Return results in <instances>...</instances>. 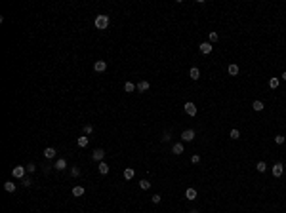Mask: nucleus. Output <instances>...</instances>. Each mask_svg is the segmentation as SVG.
<instances>
[{
  "mask_svg": "<svg viewBox=\"0 0 286 213\" xmlns=\"http://www.w3.org/2000/svg\"><path fill=\"white\" fill-rule=\"evenodd\" d=\"M107 27H109V15H97V17H95V29L105 31Z\"/></svg>",
  "mask_w": 286,
  "mask_h": 213,
  "instance_id": "obj_1",
  "label": "nucleus"
},
{
  "mask_svg": "<svg viewBox=\"0 0 286 213\" xmlns=\"http://www.w3.org/2000/svg\"><path fill=\"white\" fill-rule=\"evenodd\" d=\"M25 167H23V166H15L14 167V170H11V175H14V177L15 179H23V177H25Z\"/></svg>",
  "mask_w": 286,
  "mask_h": 213,
  "instance_id": "obj_2",
  "label": "nucleus"
},
{
  "mask_svg": "<svg viewBox=\"0 0 286 213\" xmlns=\"http://www.w3.org/2000/svg\"><path fill=\"white\" fill-rule=\"evenodd\" d=\"M92 158H94L95 162H103V158H105V150H103V148H95V150L92 152Z\"/></svg>",
  "mask_w": 286,
  "mask_h": 213,
  "instance_id": "obj_3",
  "label": "nucleus"
},
{
  "mask_svg": "<svg viewBox=\"0 0 286 213\" xmlns=\"http://www.w3.org/2000/svg\"><path fill=\"white\" fill-rule=\"evenodd\" d=\"M183 108H185V112H187L189 116H195L196 114V107H195V103H193V101H187L183 105Z\"/></svg>",
  "mask_w": 286,
  "mask_h": 213,
  "instance_id": "obj_4",
  "label": "nucleus"
},
{
  "mask_svg": "<svg viewBox=\"0 0 286 213\" xmlns=\"http://www.w3.org/2000/svg\"><path fill=\"white\" fill-rule=\"evenodd\" d=\"M181 139H183L185 143L193 141V139H195V130H185L183 133H181Z\"/></svg>",
  "mask_w": 286,
  "mask_h": 213,
  "instance_id": "obj_5",
  "label": "nucleus"
},
{
  "mask_svg": "<svg viewBox=\"0 0 286 213\" xmlns=\"http://www.w3.org/2000/svg\"><path fill=\"white\" fill-rule=\"evenodd\" d=\"M94 71L95 72H105L107 71V63L105 61H95L94 63Z\"/></svg>",
  "mask_w": 286,
  "mask_h": 213,
  "instance_id": "obj_6",
  "label": "nucleus"
},
{
  "mask_svg": "<svg viewBox=\"0 0 286 213\" xmlns=\"http://www.w3.org/2000/svg\"><path fill=\"white\" fill-rule=\"evenodd\" d=\"M282 171H284V166L280 162H277L275 166H273V175H275V177H280V175H282Z\"/></svg>",
  "mask_w": 286,
  "mask_h": 213,
  "instance_id": "obj_7",
  "label": "nucleus"
},
{
  "mask_svg": "<svg viewBox=\"0 0 286 213\" xmlns=\"http://www.w3.org/2000/svg\"><path fill=\"white\" fill-rule=\"evenodd\" d=\"M55 170L57 171H63V170H67V160L65 158H57V162H55Z\"/></svg>",
  "mask_w": 286,
  "mask_h": 213,
  "instance_id": "obj_8",
  "label": "nucleus"
},
{
  "mask_svg": "<svg viewBox=\"0 0 286 213\" xmlns=\"http://www.w3.org/2000/svg\"><path fill=\"white\" fill-rule=\"evenodd\" d=\"M199 48H200V51H202V53H212V50H214V46H212L210 42H202Z\"/></svg>",
  "mask_w": 286,
  "mask_h": 213,
  "instance_id": "obj_9",
  "label": "nucleus"
},
{
  "mask_svg": "<svg viewBox=\"0 0 286 213\" xmlns=\"http://www.w3.org/2000/svg\"><path fill=\"white\" fill-rule=\"evenodd\" d=\"M72 196H76V198H80V196H84V187H80V185H76V187H72Z\"/></svg>",
  "mask_w": 286,
  "mask_h": 213,
  "instance_id": "obj_10",
  "label": "nucleus"
},
{
  "mask_svg": "<svg viewBox=\"0 0 286 213\" xmlns=\"http://www.w3.org/2000/svg\"><path fill=\"white\" fill-rule=\"evenodd\" d=\"M122 175H124V179H126V181H132V179H134V175H135V171L132 170V167H126Z\"/></svg>",
  "mask_w": 286,
  "mask_h": 213,
  "instance_id": "obj_11",
  "label": "nucleus"
},
{
  "mask_svg": "<svg viewBox=\"0 0 286 213\" xmlns=\"http://www.w3.org/2000/svg\"><path fill=\"white\" fill-rule=\"evenodd\" d=\"M55 152H57V150H55L54 147H48V148H44V156H46L48 160H50V158H54V156H55Z\"/></svg>",
  "mask_w": 286,
  "mask_h": 213,
  "instance_id": "obj_12",
  "label": "nucleus"
},
{
  "mask_svg": "<svg viewBox=\"0 0 286 213\" xmlns=\"http://www.w3.org/2000/svg\"><path fill=\"white\" fill-rule=\"evenodd\" d=\"M217 40H219V34H217L216 31H210V33H208V42L214 44V42H217Z\"/></svg>",
  "mask_w": 286,
  "mask_h": 213,
  "instance_id": "obj_13",
  "label": "nucleus"
},
{
  "mask_svg": "<svg viewBox=\"0 0 286 213\" xmlns=\"http://www.w3.org/2000/svg\"><path fill=\"white\" fill-rule=\"evenodd\" d=\"M97 171H99L101 175H107V173H109V166H107L105 162H99V166H97Z\"/></svg>",
  "mask_w": 286,
  "mask_h": 213,
  "instance_id": "obj_14",
  "label": "nucleus"
},
{
  "mask_svg": "<svg viewBox=\"0 0 286 213\" xmlns=\"http://www.w3.org/2000/svg\"><path fill=\"white\" fill-rule=\"evenodd\" d=\"M185 198H187V200H195L196 198V190H195V188H187V190H185Z\"/></svg>",
  "mask_w": 286,
  "mask_h": 213,
  "instance_id": "obj_15",
  "label": "nucleus"
},
{
  "mask_svg": "<svg viewBox=\"0 0 286 213\" xmlns=\"http://www.w3.org/2000/svg\"><path fill=\"white\" fill-rule=\"evenodd\" d=\"M189 76H191L193 80H199V78H200V71L196 69V67H193V69L189 71Z\"/></svg>",
  "mask_w": 286,
  "mask_h": 213,
  "instance_id": "obj_16",
  "label": "nucleus"
},
{
  "mask_svg": "<svg viewBox=\"0 0 286 213\" xmlns=\"http://www.w3.org/2000/svg\"><path fill=\"white\" fill-rule=\"evenodd\" d=\"M183 150H185V148H183V145H181V143H176L174 147H172V152H174V154H178V156H179Z\"/></svg>",
  "mask_w": 286,
  "mask_h": 213,
  "instance_id": "obj_17",
  "label": "nucleus"
},
{
  "mask_svg": "<svg viewBox=\"0 0 286 213\" xmlns=\"http://www.w3.org/2000/svg\"><path fill=\"white\" fill-rule=\"evenodd\" d=\"M138 90V86H134V82H126L124 84V91H128V93H132V91Z\"/></svg>",
  "mask_w": 286,
  "mask_h": 213,
  "instance_id": "obj_18",
  "label": "nucleus"
},
{
  "mask_svg": "<svg viewBox=\"0 0 286 213\" xmlns=\"http://www.w3.org/2000/svg\"><path fill=\"white\" fill-rule=\"evenodd\" d=\"M252 108H254L256 112H259V110H263V108H265V105H263L261 101H254V103H252Z\"/></svg>",
  "mask_w": 286,
  "mask_h": 213,
  "instance_id": "obj_19",
  "label": "nucleus"
},
{
  "mask_svg": "<svg viewBox=\"0 0 286 213\" xmlns=\"http://www.w3.org/2000/svg\"><path fill=\"white\" fill-rule=\"evenodd\" d=\"M149 90V82L147 80H141V82L138 84V91H147Z\"/></svg>",
  "mask_w": 286,
  "mask_h": 213,
  "instance_id": "obj_20",
  "label": "nucleus"
},
{
  "mask_svg": "<svg viewBox=\"0 0 286 213\" xmlns=\"http://www.w3.org/2000/svg\"><path fill=\"white\" fill-rule=\"evenodd\" d=\"M4 188H6L8 192H15V183H11V181H6V183H4Z\"/></svg>",
  "mask_w": 286,
  "mask_h": 213,
  "instance_id": "obj_21",
  "label": "nucleus"
},
{
  "mask_svg": "<svg viewBox=\"0 0 286 213\" xmlns=\"http://www.w3.org/2000/svg\"><path fill=\"white\" fill-rule=\"evenodd\" d=\"M227 71H229V74H231V76H237L240 69H239V65H229V69H227Z\"/></svg>",
  "mask_w": 286,
  "mask_h": 213,
  "instance_id": "obj_22",
  "label": "nucleus"
},
{
  "mask_svg": "<svg viewBox=\"0 0 286 213\" xmlns=\"http://www.w3.org/2000/svg\"><path fill=\"white\" fill-rule=\"evenodd\" d=\"M76 143H78V147H88V135H82V137H78V141H76Z\"/></svg>",
  "mask_w": 286,
  "mask_h": 213,
  "instance_id": "obj_23",
  "label": "nucleus"
},
{
  "mask_svg": "<svg viewBox=\"0 0 286 213\" xmlns=\"http://www.w3.org/2000/svg\"><path fill=\"white\" fill-rule=\"evenodd\" d=\"M82 131H84V135H92L94 133V126H92V124H86V126L82 128Z\"/></svg>",
  "mask_w": 286,
  "mask_h": 213,
  "instance_id": "obj_24",
  "label": "nucleus"
},
{
  "mask_svg": "<svg viewBox=\"0 0 286 213\" xmlns=\"http://www.w3.org/2000/svg\"><path fill=\"white\" fill-rule=\"evenodd\" d=\"M256 170L259 171V173H263V171L267 170V164H265V162H257V164H256Z\"/></svg>",
  "mask_w": 286,
  "mask_h": 213,
  "instance_id": "obj_25",
  "label": "nucleus"
},
{
  "mask_svg": "<svg viewBox=\"0 0 286 213\" xmlns=\"http://www.w3.org/2000/svg\"><path fill=\"white\" fill-rule=\"evenodd\" d=\"M139 187H141L143 190H149V188H151V183H149L147 179H143V181H139Z\"/></svg>",
  "mask_w": 286,
  "mask_h": 213,
  "instance_id": "obj_26",
  "label": "nucleus"
},
{
  "mask_svg": "<svg viewBox=\"0 0 286 213\" xmlns=\"http://www.w3.org/2000/svg\"><path fill=\"white\" fill-rule=\"evenodd\" d=\"M78 175H80V167L72 166V167H71V177H78Z\"/></svg>",
  "mask_w": 286,
  "mask_h": 213,
  "instance_id": "obj_27",
  "label": "nucleus"
},
{
  "mask_svg": "<svg viewBox=\"0 0 286 213\" xmlns=\"http://www.w3.org/2000/svg\"><path fill=\"white\" fill-rule=\"evenodd\" d=\"M269 88H273V90L279 88V78H271V80H269Z\"/></svg>",
  "mask_w": 286,
  "mask_h": 213,
  "instance_id": "obj_28",
  "label": "nucleus"
},
{
  "mask_svg": "<svg viewBox=\"0 0 286 213\" xmlns=\"http://www.w3.org/2000/svg\"><path fill=\"white\" fill-rule=\"evenodd\" d=\"M25 170L29 171V173H34V171H36V166H34L33 162H31V164H27V167H25Z\"/></svg>",
  "mask_w": 286,
  "mask_h": 213,
  "instance_id": "obj_29",
  "label": "nucleus"
},
{
  "mask_svg": "<svg viewBox=\"0 0 286 213\" xmlns=\"http://www.w3.org/2000/svg\"><path fill=\"white\" fill-rule=\"evenodd\" d=\"M229 135H231V139H239L240 137V131L239 130H231V133H229Z\"/></svg>",
  "mask_w": 286,
  "mask_h": 213,
  "instance_id": "obj_30",
  "label": "nucleus"
},
{
  "mask_svg": "<svg viewBox=\"0 0 286 213\" xmlns=\"http://www.w3.org/2000/svg\"><path fill=\"white\" fill-rule=\"evenodd\" d=\"M21 183H23V187H31V185H33V181H31L29 177H23V179H21Z\"/></svg>",
  "mask_w": 286,
  "mask_h": 213,
  "instance_id": "obj_31",
  "label": "nucleus"
},
{
  "mask_svg": "<svg viewBox=\"0 0 286 213\" xmlns=\"http://www.w3.org/2000/svg\"><path fill=\"white\" fill-rule=\"evenodd\" d=\"M153 204H160V200H162V196H160V194H153Z\"/></svg>",
  "mask_w": 286,
  "mask_h": 213,
  "instance_id": "obj_32",
  "label": "nucleus"
},
{
  "mask_svg": "<svg viewBox=\"0 0 286 213\" xmlns=\"http://www.w3.org/2000/svg\"><path fill=\"white\" fill-rule=\"evenodd\" d=\"M199 162H200V156L199 154H193L191 156V164H199Z\"/></svg>",
  "mask_w": 286,
  "mask_h": 213,
  "instance_id": "obj_33",
  "label": "nucleus"
},
{
  "mask_svg": "<svg viewBox=\"0 0 286 213\" xmlns=\"http://www.w3.org/2000/svg\"><path fill=\"white\" fill-rule=\"evenodd\" d=\"M275 143L277 145H282L284 143V137H282V135H277V137H275Z\"/></svg>",
  "mask_w": 286,
  "mask_h": 213,
  "instance_id": "obj_34",
  "label": "nucleus"
},
{
  "mask_svg": "<svg viewBox=\"0 0 286 213\" xmlns=\"http://www.w3.org/2000/svg\"><path fill=\"white\" fill-rule=\"evenodd\" d=\"M170 137H172V135H170V131H166V133H164V137H162V141H164V143H166V141H170Z\"/></svg>",
  "mask_w": 286,
  "mask_h": 213,
  "instance_id": "obj_35",
  "label": "nucleus"
},
{
  "mask_svg": "<svg viewBox=\"0 0 286 213\" xmlns=\"http://www.w3.org/2000/svg\"><path fill=\"white\" fill-rule=\"evenodd\" d=\"M282 80H286V71H284V72H282Z\"/></svg>",
  "mask_w": 286,
  "mask_h": 213,
  "instance_id": "obj_36",
  "label": "nucleus"
},
{
  "mask_svg": "<svg viewBox=\"0 0 286 213\" xmlns=\"http://www.w3.org/2000/svg\"><path fill=\"white\" fill-rule=\"evenodd\" d=\"M189 213H199V211H196V209H191V211H189Z\"/></svg>",
  "mask_w": 286,
  "mask_h": 213,
  "instance_id": "obj_37",
  "label": "nucleus"
}]
</instances>
